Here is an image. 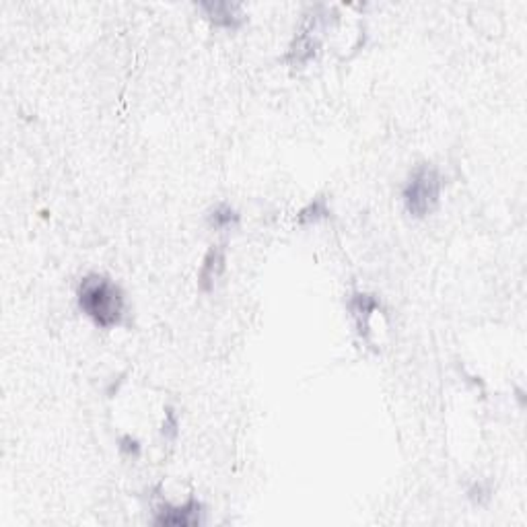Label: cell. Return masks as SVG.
Instances as JSON below:
<instances>
[{
    "label": "cell",
    "instance_id": "6da1fadb",
    "mask_svg": "<svg viewBox=\"0 0 527 527\" xmlns=\"http://www.w3.org/2000/svg\"><path fill=\"white\" fill-rule=\"evenodd\" d=\"M77 305L81 313L101 330H114L126 323V292L114 278L89 273L79 281Z\"/></svg>",
    "mask_w": 527,
    "mask_h": 527
},
{
    "label": "cell",
    "instance_id": "7a4b0ae2",
    "mask_svg": "<svg viewBox=\"0 0 527 527\" xmlns=\"http://www.w3.org/2000/svg\"><path fill=\"white\" fill-rule=\"evenodd\" d=\"M443 192V176L436 165L420 163L410 171L402 186V202L414 218H426L439 206Z\"/></svg>",
    "mask_w": 527,
    "mask_h": 527
},
{
    "label": "cell",
    "instance_id": "3957f363",
    "mask_svg": "<svg viewBox=\"0 0 527 527\" xmlns=\"http://www.w3.org/2000/svg\"><path fill=\"white\" fill-rule=\"evenodd\" d=\"M330 9L323 5L313 6V9L305 14L303 24H301L299 32L295 34L291 48L287 52V62L292 66H305L311 58H315L321 43V32L328 27Z\"/></svg>",
    "mask_w": 527,
    "mask_h": 527
},
{
    "label": "cell",
    "instance_id": "277c9868",
    "mask_svg": "<svg viewBox=\"0 0 527 527\" xmlns=\"http://www.w3.org/2000/svg\"><path fill=\"white\" fill-rule=\"evenodd\" d=\"M206 522V504L196 496H187L182 504L161 501L153 511L150 523L157 527H198Z\"/></svg>",
    "mask_w": 527,
    "mask_h": 527
},
{
    "label": "cell",
    "instance_id": "5b68a950",
    "mask_svg": "<svg viewBox=\"0 0 527 527\" xmlns=\"http://www.w3.org/2000/svg\"><path fill=\"white\" fill-rule=\"evenodd\" d=\"M346 310H349L352 321H355L360 340L371 344V318L381 310V299L373 295V292L355 291L350 292L349 301H346Z\"/></svg>",
    "mask_w": 527,
    "mask_h": 527
},
{
    "label": "cell",
    "instance_id": "8992f818",
    "mask_svg": "<svg viewBox=\"0 0 527 527\" xmlns=\"http://www.w3.org/2000/svg\"><path fill=\"white\" fill-rule=\"evenodd\" d=\"M225 270H227V245H210L198 270V289L202 292H213Z\"/></svg>",
    "mask_w": 527,
    "mask_h": 527
},
{
    "label": "cell",
    "instance_id": "52a82bcc",
    "mask_svg": "<svg viewBox=\"0 0 527 527\" xmlns=\"http://www.w3.org/2000/svg\"><path fill=\"white\" fill-rule=\"evenodd\" d=\"M198 9L206 14V19L215 27L229 29L235 32L245 24L244 6L237 3H225V0H208V3H200Z\"/></svg>",
    "mask_w": 527,
    "mask_h": 527
},
{
    "label": "cell",
    "instance_id": "ba28073f",
    "mask_svg": "<svg viewBox=\"0 0 527 527\" xmlns=\"http://www.w3.org/2000/svg\"><path fill=\"white\" fill-rule=\"evenodd\" d=\"M206 223L215 231H231L237 229L241 223V215L237 208H233L229 202H218L206 213Z\"/></svg>",
    "mask_w": 527,
    "mask_h": 527
},
{
    "label": "cell",
    "instance_id": "9c48e42d",
    "mask_svg": "<svg viewBox=\"0 0 527 527\" xmlns=\"http://www.w3.org/2000/svg\"><path fill=\"white\" fill-rule=\"evenodd\" d=\"M330 215H332V210H330L328 198L323 194H320L299 210L297 225H301V227H305V225H318L320 221H326V218H330Z\"/></svg>",
    "mask_w": 527,
    "mask_h": 527
},
{
    "label": "cell",
    "instance_id": "30bf717a",
    "mask_svg": "<svg viewBox=\"0 0 527 527\" xmlns=\"http://www.w3.org/2000/svg\"><path fill=\"white\" fill-rule=\"evenodd\" d=\"M165 417L161 425V436L165 441H176L179 436V417L173 406H165Z\"/></svg>",
    "mask_w": 527,
    "mask_h": 527
},
{
    "label": "cell",
    "instance_id": "8fae6325",
    "mask_svg": "<svg viewBox=\"0 0 527 527\" xmlns=\"http://www.w3.org/2000/svg\"><path fill=\"white\" fill-rule=\"evenodd\" d=\"M118 449H120V454L126 455V457H132V459H139L142 454L140 441L137 439V436H132L130 433L118 436Z\"/></svg>",
    "mask_w": 527,
    "mask_h": 527
},
{
    "label": "cell",
    "instance_id": "7c38bea8",
    "mask_svg": "<svg viewBox=\"0 0 527 527\" xmlns=\"http://www.w3.org/2000/svg\"><path fill=\"white\" fill-rule=\"evenodd\" d=\"M468 496H470V499H472L474 503L480 504L482 499H484V496H486V499H488V496H491V491H484V488H482V484H474V486L470 488V491H468Z\"/></svg>",
    "mask_w": 527,
    "mask_h": 527
}]
</instances>
